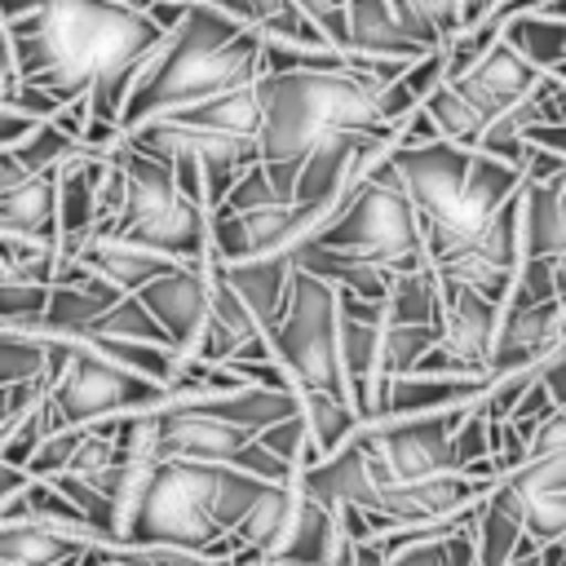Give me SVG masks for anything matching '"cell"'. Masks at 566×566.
Here are the masks:
<instances>
[{
  "instance_id": "44dd1931",
  "label": "cell",
  "mask_w": 566,
  "mask_h": 566,
  "mask_svg": "<svg viewBox=\"0 0 566 566\" xmlns=\"http://www.w3.org/2000/svg\"><path fill=\"white\" fill-rule=\"evenodd\" d=\"M442 340V323H394L385 314V336H380V385L394 376L416 371V363ZM376 385V389H380ZM376 402V398H371Z\"/></svg>"
},
{
  "instance_id": "52a82bcc",
  "label": "cell",
  "mask_w": 566,
  "mask_h": 566,
  "mask_svg": "<svg viewBox=\"0 0 566 566\" xmlns=\"http://www.w3.org/2000/svg\"><path fill=\"white\" fill-rule=\"evenodd\" d=\"M310 243L327 248V252H345V256L371 261V265H380L389 274H411V270L429 265L420 212H416L411 195L402 190V181H398L389 159L345 199V208Z\"/></svg>"
},
{
  "instance_id": "8992f818",
  "label": "cell",
  "mask_w": 566,
  "mask_h": 566,
  "mask_svg": "<svg viewBox=\"0 0 566 566\" xmlns=\"http://www.w3.org/2000/svg\"><path fill=\"white\" fill-rule=\"evenodd\" d=\"M71 340H75L71 358L49 380V394L40 402V420H44L49 433L146 416V411H159V407L177 402L181 394H195V389H172V385L128 367V363L106 358L88 336H71ZM199 398H212V394H199Z\"/></svg>"
},
{
  "instance_id": "7c38bea8",
  "label": "cell",
  "mask_w": 566,
  "mask_h": 566,
  "mask_svg": "<svg viewBox=\"0 0 566 566\" xmlns=\"http://www.w3.org/2000/svg\"><path fill=\"white\" fill-rule=\"evenodd\" d=\"M212 279H217V256L208 252V261L199 265H177L168 274H159L155 283H146L137 292V301L150 310V318L164 327V336L172 340V349L181 358L195 354L203 318H208V301H212Z\"/></svg>"
},
{
  "instance_id": "603a6c76",
  "label": "cell",
  "mask_w": 566,
  "mask_h": 566,
  "mask_svg": "<svg viewBox=\"0 0 566 566\" xmlns=\"http://www.w3.org/2000/svg\"><path fill=\"white\" fill-rule=\"evenodd\" d=\"M504 40L522 57H531L539 71H553L566 57V18H553V13H517L504 27Z\"/></svg>"
},
{
  "instance_id": "cb8c5ba5",
  "label": "cell",
  "mask_w": 566,
  "mask_h": 566,
  "mask_svg": "<svg viewBox=\"0 0 566 566\" xmlns=\"http://www.w3.org/2000/svg\"><path fill=\"white\" fill-rule=\"evenodd\" d=\"M49 296H53V283L49 279H35V274H9L0 283V323L9 327H35L49 310Z\"/></svg>"
},
{
  "instance_id": "7402d4cb",
  "label": "cell",
  "mask_w": 566,
  "mask_h": 566,
  "mask_svg": "<svg viewBox=\"0 0 566 566\" xmlns=\"http://www.w3.org/2000/svg\"><path fill=\"white\" fill-rule=\"evenodd\" d=\"M31 380L49 385V340L31 327L0 323V389L31 385Z\"/></svg>"
},
{
  "instance_id": "ba28073f",
  "label": "cell",
  "mask_w": 566,
  "mask_h": 566,
  "mask_svg": "<svg viewBox=\"0 0 566 566\" xmlns=\"http://www.w3.org/2000/svg\"><path fill=\"white\" fill-rule=\"evenodd\" d=\"M265 332H270L274 363L287 371L296 394L340 398L354 407L349 380H345V358H340V292L327 279L296 265L287 305Z\"/></svg>"
},
{
  "instance_id": "f546056e",
  "label": "cell",
  "mask_w": 566,
  "mask_h": 566,
  "mask_svg": "<svg viewBox=\"0 0 566 566\" xmlns=\"http://www.w3.org/2000/svg\"><path fill=\"white\" fill-rule=\"evenodd\" d=\"M327 4H345V0H327Z\"/></svg>"
},
{
  "instance_id": "4fadbf2b",
  "label": "cell",
  "mask_w": 566,
  "mask_h": 566,
  "mask_svg": "<svg viewBox=\"0 0 566 566\" xmlns=\"http://www.w3.org/2000/svg\"><path fill=\"white\" fill-rule=\"evenodd\" d=\"M66 261H75L80 270H88L93 279H102L111 292L119 296H137L146 283H155L159 274L186 265V261H172L137 239H124V234H111V230H93Z\"/></svg>"
},
{
  "instance_id": "3957f363",
  "label": "cell",
  "mask_w": 566,
  "mask_h": 566,
  "mask_svg": "<svg viewBox=\"0 0 566 566\" xmlns=\"http://www.w3.org/2000/svg\"><path fill=\"white\" fill-rule=\"evenodd\" d=\"M265 491H270V478H256L234 464L159 460L128 522L124 544L142 553L234 557L239 553L234 531Z\"/></svg>"
},
{
  "instance_id": "ffe728a7",
  "label": "cell",
  "mask_w": 566,
  "mask_h": 566,
  "mask_svg": "<svg viewBox=\"0 0 566 566\" xmlns=\"http://www.w3.org/2000/svg\"><path fill=\"white\" fill-rule=\"evenodd\" d=\"M172 119H181L190 128H208V133L256 137L261 133V97H256V84H248V88H230L221 97L195 102L186 111H172Z\"/></svg>"
},
{
  "instance_id": "ac0fdd59",
  "label": "cell",
  "mask_w": 566,
  "mask_h": 566,
  "mask_svg": "<svg viewBox=\"0 0 566 566\" xmlns=\"http://www.w3.org/2000/svg\"><path fill=\"white\" fill-rule=\"evenodd\" d=\"M349 13V53H367V57H424L429 49H420L402 22L394 0H345Z\"/></svg>"
},
{
  "instance_id": "277c9868",
  "label": "cell",
  "mask_w": 566,
  "mask_h": 566,
  "mask_svg": "<svg viewBox=\"0 0 566 566\" xmlns=\"http://www.w3.org/2000/svg\"><path fill=\"white\" fill-rule=\"evenodd\" d=\"M261 97V164L274 186L292 199L301 164L336 133L394 128L380 115V84L354 66L336 71H265L256 80Z\"/></svg>"
},
{
  "instance_id": "5bb4252c",
  "label": "cell",
  "mask_w": 566,
  "mask_h": 566,
  "mask_svg": "<svg viewBox=\"0 0 566 566\" xmlns=\"http://www.w3.org/2000/svg\"><path fill=\"white\" fill-rule=\"evenodd\" d=\"M380 336H385V301H363L340 292V358L358 416H371V398L380 385Z\"/></svg>"
},
{
  "instance_id": "7a4b0ae2",
  "label": "cell",
  "mask_w": 566,
  "mask_h": 566,
  "mask_svg": "<svg viewBox=\"0 0 566 566\" xmlns=\"http://www.w3.org/2000/svg\"><path fill=\"white\" fill-rule=\"evenodd\" d=\"M389 164L420 212L429 265H442L473 248L486 226L504 212V203L522 195L526 181L517 164L442 137L424 146H394Z\"/></svg>"
},
{
  "instance_id": "d6986e66",
  "label": "cell",
  "mask_w": 566,
  "mask_h": 566,
  "mask_svg": "<svg viewBox=\"0 0 566 566\" xmlns=\"http://www.w3.org/2000/svg\"><path fill=\"white\" fill-rule=\"evenodd\" d=\"M0 234H22L40 243H57V177H27L22 186L0 195Z\"/></svg>"
},
{
  "instance_id": "83f0119b",
  "label": "cell",
  "mask_w": 566,
  "mask_h": 566,
  "mask_svg": "<svg viewBox=\"0 0 566 566\" xmlns=\"http://www.w3.org/2000/svg\"><path fill=\"white\" fill-rule=\"evenodd\" d=\"M504 0H460V27H469V22H482V18H491L495 9H500Z\"/></svg>"
},
{
  "instance_id": "2e32d148",
  "label": "cell",
  "mask_w": 566,
  "mask_h": 566,
  "mask_svg": "<svg viewBox=\"0 0 566 566\" xmlns=\"http://www.w3.org/2000/svg\"><path fill=\"white\" fill-rule=\"evenodd\" d=\"M562 340H566V336H562V301H544V305H504L491 376H509V371L535 367V363L553 358V349H557Z\"/></svg>"
},
{
  "instance_id": "d4e9b609",
  "label": "cell",
  "mask_w": 566,
  "mask_h": 566,
  "mask_svg": "<svg viewBox=\"0 0 566 566\" xmlns=\"http://www.w3.org/2000/svg\"><path fill=\"white\" fill-rule=\"evenodd\" d=\"M203 4H212V9H221V13H230V18H239L243 27H261L283 0H203Z\"/></svg>"
},
{
  "instance_id": "484cf974",
  "label": "cell",
  "mask_w": 566,
  "mask_h": 566,
  "mask_svg": "<svg viewBox=\"0 0 566 566\" xmlns=\"http://www.w3.org/2000/svg\"><path fill=\"white\" fill-rule=\"evenodd\" d=\"M18 57H13V35H9V27L0 22V106H9L13 102V93H18Z\"/></svg>"
},
{
  "instance_id": "5b68a950",
  "label": "cell",
  "mask_w": 566,
  "mask_h": 566,
  "mask_svg": "<svg viewBox=\"0 0 566 566\" xmlns=\"http://www.w3.org/2000/svg\"><path fill=\"white\" fill-rule=\"evenodd\" d=\"M265 71L261 62V35L252 27H243L239 18L190 0L186 22L168 35V44L146 62V71L137 75L119 128L133 133L159 115L186 111L195 102L221 97L230 88H248L256 84Z\"/></svg>"
},
{
  "instance_id": "6da1fadb",
  "label": "cell",
  "mask_w": 566,
  "mask_h": 566,
  "mask_svg": "<svg viewBox=\"0 0 566 566\" xmlns=\"http://www.w3.org/2000/svg\"><path fill=\"white\" fill-rule=\"evenodd\" d=\"M0 22L13 35L22 84L53 93L62 106L88 97L84 142L102 150L119 146L124 102L172 35L124 0H0Z\"/></svg>"
},
{
  "instance_id": "30bf717a",
  "label": "cell",
  "mask_w": 566,
  "mask_h": 566,
  "mask_svg": "<svg viewBox=\"0 0 566 566\" xmlns=\"http://www.w3.org/2000/svg\"><path fill=\"white\" fill-rule=\"evenodd\" d=\"M469 407L411 416V420H363L358 438L367 442L385 482H420V478H438V473H464L460 455H455V433H460V420Z\"/></svg>"
},
{
  "instance_id": "f1b7e54d",
  "label": "cell",
  "mask_w": 566,
  "mask_h": 566,
  "mask_svg": "<svg viewBox=\"0 0 566 566\" xmlns=\"http://www.w3.org/2000/svg\"><path fill=\"white\" fill-rule=\"evenodd\" d=\"M9 274H13V270H9V265H4V261H0V283H4V279H9Z\"/></svg>"
},
{
  "instance_id": "8fae6325",
  "label": "cell",
  "mask_w": 566,
  "mask_h": 566,
  "mask_svg": "<svg viewBox=\"0 0 566 566\" xmlns=\"http://www.w3.org/2000/svg\"><path fill=\"white\" fill-rule=\"evenodd\" d=\"M500 318H504L500 301H491L464 283H442V340L416 363V371H424V376H491Z\"/></svg>"
},
{
  "instance_id": "9a60e30c",
  "label": "cell",
  "mask_w": 566,
  "mask_h": 566,
  "mask_svg": "<svg viewBox=\"0 0 566 566\" xmlns=\"http://www.w3.org/2000/svg\"><path fill=\"white\" fill-rule=\"evenodd\" d=\"M544 75L548 71H539L531 57H522L509 40H500L469 75H460V80H451L478 111H482V119L486 124H495L504 111H513L517 102H526L539 84H544Z\"/></svg>"
},
{
  "instance_id": "e0dca14e",
  "label": "cell",
  "mask_w": 566,
  "mask_h": 566,
  "mask_svg": "<svg viewBox=\"0 0 566 566\" xmlns=\"http://www.w3.org/2000/svg\"><path fill=\"white\" fill-rule=\"evenodd\" d=\"M221 279L248 301V310L270 327L292 292V256H256V261H217Z\"/></svg>"
},
{
  "instance_id": "9c48e42d",
  "label": "cell",
  "mask_w": 566,
  "mask_h": 566,
  "mask_svg": "<svg viewBox=\"0 0 566 566\" xmlns=\"http://www.w3.org/2000/svg\"><path fill=\"white\" fill-rule=\"evenodd\" d=\"M150 420H155V447H159V460L234 464V469H248V473L270 478V482H283V478L296 473V469L283 464L274 451H265V447L256 442L252 429L234 424V420L217 407V394H212V398L181 394L177 402L150 411Z\"/></svg>"
},
{
  "instance_id": "4316f807",
  "label": "cell",
  "mask_w": 566,
  "mask_h": 566,
  "mask_svg": "<svg viewBox=\"0 0 566 566\" xmlns=\"http://www.w3.org/2000/svg\"><path fill=\"white\" fill-rule=\"evenodd\" d=\"M27 177H31V172L22 168V159H18L13 150H0V195L13 190V186H22Z\"/></svg>"
}]
</instances>
